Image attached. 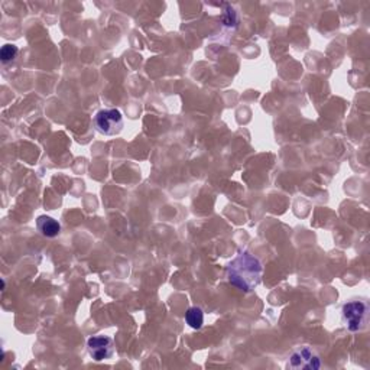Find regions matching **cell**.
Instances as JSON below:
<instances>
[{"label": "cell", "mask_w": 370, "mask_h": 370, "mask_svg": "<svg viewBox=\"0 0 370 370\" xmlns=\"http://www.w3.org/2000/svg\"><path fill=\"white\" fill-rule=\"evenodd\" d=\"M263 273V267L260 260L254 256L252 254L246 252H239L226 269V275L229 282L236 286L237 289H241L242 293H252L255 288L260 284Z\"/></svg>", "instance_id": "cell-1"}, {"label": "cell", "mask_w": 370, "mask_h": 370, "mask_svg": "<svg viewBox=\"0 0 370 370\" xmlns=\"http://www.w3.org/2000/svg\"><path fill=\"white\" fill-rule=\"evenodd\" d=\"M341 319L352 333L363 332L369 323V304L366 301H350L341 308Z\"/></svg>", "instance_id": "cell-2"}, {"label": "cell", "mask_w": 370, "mask_h": 370, "mask_svg": "<svg viewBox=\"0 0 370 370\" xmlns=\"http://www.w3.org/2000/svg\"><path fill=\"white\" fill-rule=\"evenodd\" d=\"M96 129L106 136L119 135L123 129V116L117 109H103L95 117Z\"/></svg>", "instance_id": "cell-3"}, {"label": "cell", "mask_w": 370, "mask_h": 370, "mask_svg": "<svg viewBox=\"0 0 370 370\" xmlns=\"http://www.w3.org/2000/svg\"><path fill=\"white\" fill-rule=\"evenodd\" d=\"M288 367L295 369V370H299V369L317 370L321 367V360L310 347L302 346L289 354Z\"/></svg>", "instance_id": "cell-4"}, {"label": "cell", "mask_w": 370, "mask_h": 370, "mask_svg": "<svg viewBox=\"0 0 370 370\" xmlns=\"http://www.w3.org/2000/svg\"><path fill=\"white\" fill-rule=\"evenodd\" d=\"M88 354L96 362H103L112 359L114 354V343L110 337L106 336H92L87 340Z\"/></svg>", "instance_id": "cell-5"}, {"label": "cell", "mask_w": 370, "mask_h": 370, "mask_svg": "<svg viewBox=\"0 0 370 370\" xmlns=\"http://www.w3.org/2000/svg\"><path fill=\"white\" fill-rule=\"evenodd\" d=\"M36 227L42 236L49 237V239L57 237L61 233V224L49 216H39L36 219Z\"/></svg>", "instance_id": "cell-6"}, {"label": "cell", "mask_w": 370, "mask_h": 370, "mask_svg": "<svg viewBox=\"0 0 370 370\" xmlns=\"http://www.w3.org/2000/svg\"><path fill=\"white\" fill-rule=\"evenodd\" d=\"M185 321L187 324L194 328V330H200L204 324V312L201 308L198 307H191L188 311L185 312Z\"/></svg>", "instance_id": "cell-7"}, {"label": "cell", "mask_w": 370, "mask_h": 370, "mask_svg": "<svg viewBox=\"0 0 370 370\" xmlns=\"http://www.w3.org/2000/svg\"><path fill=\"white\" fill-rule=\"evenodd\" d=\"M18 54H19L18 47L8 44L2 48V51H0V58H2L3 64H8V62H12L13 60H15L18 57Z\"/></svg>", "instance_id": "cell-8"}, {"label": "cell", "mask_w": 370, "mask_h": 370, "mask_svg": "<svg viewBox=\"0 0 370 370\" xmlns=\"http://www.w3.org/2000/svg\"><path fill=\"white\" fill-rule=\"evenodd\" d=\"M226 12L223 13V23L226 26H236L237 25V13L234 12L233 8H230L229 5L226 6Z\"/></svg>", "instance_id": "cell-9"}]
</instances>
